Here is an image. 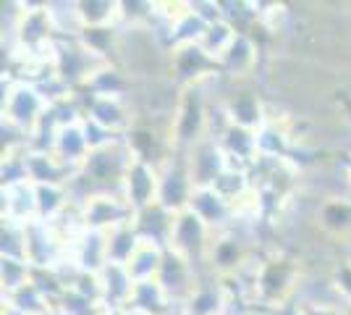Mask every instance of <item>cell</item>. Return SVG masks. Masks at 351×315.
Returning a JSON list of instances; mask_svg holds the SVG:
<instances>
[{"instance_id": "1", "label": "cell", "mask_w": 351, "mask_h": 315, "mask_svg": "<svg viewBox=\"0 0 351 315\" xmlns=\"http://www.w3.org/2000/svg\"><path fill=\"white\" fill-rule=\"evenodd\" d=\"M47 97L37 84L29 82H19L11 74H3V126L14 129L21 137H27L37 129V124L47 113Z\"/></svg>"}, {"instance_id": "11", "label": "cell", "mask_w": 351, "mask_h": 315, "mask_svg": "<svg viewBox=\"0 0 351 315\" xmlns=\"http://www.w3.org/2000/svg\"><path fill=\"white\" fill-rule=\"evenodd\" d=\"M205 268H210V266L197 268L186 257H181L178 253H173V250H165V260H162L158 284H160L162 292L168 294V300L176 305V310L181 307V302L189 297V292L194 289L197 279H199V270H205Z\"/></svg>"}, {"instance_id": "35", "label": "cell", "mask_w": 351, "mask_h": 315, "mask_svg": "<svg viewBox=\"0 0 351 315\" xmlns=\"http://www.w3.org/2000/svg\"><path fill=\"white\" fill-rule=\"evenodd\" d=\"M0 253H3V257L27 260V226L3 221V244H0Z\"/></svg>"}, {"instance_id": "32", "label": "cell", "mask_w": 351, "mask_h": 315, "mask_svg": "<svg viewBox=\"0 0 351 315\" xmlns=\"http://www.w3.org/2000/svg\"><path fill=\"white\" fill-rule=\"evenodd\" d=\"M213 189L218 192L223 200H228L231 205H239L247 195H252V179H249L247 168H236V165H228L223 174L218 176V181L213 184Z\"/></svg>"}, {"instance_id": "31", "label": "cell", "mask_w": 351, "mask_h": 315, "mask_svg": "<svg viewBox=\"0 0 351 315\" xmlns=\"http://www.w3.org/2000/svg\"><path fill=\"white\" fill-rule=\"evenodd\" d=\"M3 305L5 307H14V310H19V313L24 315H43L47 307H53L50 297L45 294L43 286L37 284L34 279L27 286L11 292V294H3Z\"/></svg>"}, {"instance_id": "33", "label": "cell", "mask_w": 351, "mask_h": 315, "mask_svg": "<svg viewBox=\"0 0 351 315\" xmlns=\"http://www.w3.org/2000/svg\"><path fill=\"white\" fill-rule=\"evenodd\" d=\"M236 34H239V30H236L231 21H215V24H210L205 32V37L199 40V47L205 50L210 58L218 63L223 56H226V50L234 45Z\"/></svg>"}, {"instance_id": "23", "label": "cell", "mask_w": 351, "mask_h": 315, "mask_svg": "<svg viewBox=\"0 0 351 315\" xmlns=\"http://www.w3.org/2000/svg\"><path fill=\"white\" fill-rule=\"evenodd\" d=\"M27 174L32 184H71L79 171H71L60 163L53 152L29 150L27 152Z\"/></svg>"}, {"instance_id": "40", "label": "cell", "mask_w": 351, "mask_h": 315, "mask_svg": "<svg viewBox=\"0 0 351 315\" xmlns=\"http://www.w3.org/2000/svg\"><path fill=\"white\" fill-rule=\"evenodd\" d=\"M43 315H63V313H60L58 307H56V305H53V307H47V310H45Z\"/></svg>"}, {"instance_id": "6", "label": "cell", "mask_w": 351, "mask_h": 315, "mask_svg": "<svg viewBox=\"0 0 351 315\" xmlns=\"http://www.w3.org/2000/svg\"><path fill=\"white\" fill-rule=\"evenodd\" d=\"M84 119L97 124L113 137H126L136 124V108L129 97H89L84 95Z\"/></svg>"}, {"instance_id": "41", "label": "cell", "mask_w": 351, "mask_h": 315, "mask_svg": "<svg viewBox=\"0 0 351 315\" xmlns=\"http://www.w3.org/2000/svg\"><path fill=\"white\" fill-rule=\"evenodd\" d=\"M343 310H346V315H351V305H343Z\"/></svg>"}, {"instance_id": "2", "label": "cell", "mask_w": 351, "mask_h": 315, "mask_svg": "<svg viewBox=\"0 0 351 315\" xmlns=\"http://www.w3.org/2000/svg\"><path fill=\"white\" fill-rule=\"evenodd\" d=\"M207 116H210V103L202 84L197 87H184L178 105H176L173 121H171V145L173 150L186 152L194 148L199 139L207 137Z\"/></svg>"}, {"instance_id": "5", "label": "cell", "mask_w": 351, "mask_h": 315, "mask_svg": "<svg viewBox=\"0 0 351 315\" xmlns=\"http://www.w3.org/2000/svg\"><path fill=\"white\" fill-rule=\"evenodd\" d=\"M82 208V218L87 231H110L116 226L132 224L134 210L129 208V202L123 200L121 192H92V195L79 205Z\"/></svg>"}, {"instance_id": "26", "label": "cell", "mask_w": 351, "mask_h": 315, "mask_svg": "<svg viewBox=\"0 0 351 315\" xmlns=\"http://www.w3.org/2000/svg\"><path fill=\"white\" fill-rule=\"evenodd\" d=\"M45 5H47V14H50L58 40H79L84 34V21L79 16L76 0H71V3L69 0H50Z\"/></svg>"}, {"instance_id": "24", "label": "cell", "mask_w": 351, "mask_h": 315, "mask_svg": "<svg viewBox=\"0 0 351 315\" xmlns=\"http://www.w3.org/2000/svg\"><path fill=\"white\" fill-rule=\"evenodd\" d=\"M132 313L136 315H168L178 313L176 305L168 300V294L162 292V286L158 281H139L134 284V292L126 305Z\"/></svg>"}, {"instance_id": "25", "label": "cell", "mask_w": 351, "mask_h": 315, "mask_svg": "<svg viewBox=\"0 0 351 315\" xmlns=\"http://www.w3.org/2000/svg\"><path fill=\"white\" fill-rule=\"evenodd\" d=\"M71 205L73 200H71V192H69V184H40L37 187V221L53 224Z\"/></svg>"}, {"instance_id": "36", "label": "cell", "mask_w": 351, "mask_h": 315, "mask_svg": "<svg viewBox=\"0 0 351 315\" xmlns=\"http://www.w3.org/2000/svg\"><path fill=\"white\" fill-rule=\"evenodd\" d=\"M330 281L336 286L341 302H343V305H351V257H343V260L333 263V268H330Z\"/></svg>"}, {"instance_id": "16", "label": "cell", "mask_w": 351, "mask_h": 315, "mask_svg": "<svg viewBox=\"0 0 351 315\" xmlns=\"http://www.w3.org/2000/svg\"><path fill=\"white\" fill-rule=\"evenodd\" d=\"M189 208L194 210V213L205 221L207 229L215 231V234L231 231V229L236 226L234 205H231L228 200H223L213 187H199V189H194Z\"/></svg>"}, {"instance_id": "7", "label": "cell", "mask_w": 351, "mask_h": 315, "mask_svg": "<svg viewBox=\"0 0 351 315\" xmlns=\"http://www.w3.org/2000/svg\"><path fill=\"white\" fill-rule=\"evenodd\" d=\"M168 71H171V79L181 90L202 84V82L220 74L218 63L210 58L199 45H184L168 50Z\"/></svg>"}, {"instance_id": "28", "label": "cell", "mask_w": 351, "mask_h": 315, "mask_svg": "<svg viewBox=\"0 0 351 315\" xmlns=\"http://www.w3.org/2000/svg\"><path fill=\"white\" fill-rule=\"evenodd\" d=\"M139 234L134 231L132 224L116 226L110 231H105V257L108 263H116V266H129V260L134 257V253L139 250Z\"/></svg>"}, {"instance_id": "43", "label": "cell", "mask_w": 351, "mask_h": 315, "mask_svg": "<svg viewBox=\"0 0 351 315\" xmlns=\"http://www.w3.org/2000/svg\"><path fill=\"white\" fill-rule=\"evenodd\" d=\"M168 315H181V313H168Z\"/></svg>"}, {"instance_id": "10", "label": "cell", "mask_w": 351, "mask_h": 315, "mask_svg": "<svg viewBox=\"0 0 351 315\" xmlns=\"http://www.w3.org/2000/svg\"><path fill=\"white\" fill-rule=\"evenodd\" d=\"M186 155V165H189V176L194 181V189H199V187H213L218 176L228 168V158H226V152L220 150L218 139H213V137H205V139H199L194 148L184 152Z\"/></svg>"}, {"instance_id": "42", "label": "cell", "mask_w": 351, "mask_h": 315, "mask_svg": "<svg viewBox=\"0 0 351 315\" xmlns=\"http://www.w3.org/2000/svg\"><path fill=\"white\" fill-rule=\"evenodd\" d=\"M254 315H265V313H263V310H257V313H254Z\"/></svg>"}, {"instance_id": "8", "label": "cell", "mask_w": 351, "mask_h": 315, "mask_svg": "<svg viewBox=\"0 0 351 315\" xmlns=\"http://www.w3.org/2000/svg\"><path fill=\"white\" fill-rule=\"evenodd\" d=\"M194 195V181L189 176V165L186 155L181 150H173L168 155V161L160 165V197L158 202L168 210H186Z\"/></svg>"}, {"instance_id": "34", "label": "cell", "mask_w": 351, "mask_h": 315, "mask_svg": "<svg viewBox=\"0 0 351 315\" xmlns=\"http://www.w3.org/2000/svg\"><path fill=\"white\" fill-rule=\"evenodd\" d=\"M32 279H34V268L27 260L0 257V286H3V294H11L16 289L27 286Z\"/></svg>"}, {"instance_id": "15", "label": "cell", "mask_w": 351, "mask_h": 315, "mask_svg": "<svg viewBox=\"0 0 351 315\" xmlns=\"http://www.w3.org/2000/svg\"><path fill=\"white\" fill-rule=\"evenodd\" d=\"M220 105H223L228 121L239 129L257 132L267 121V105L263 103V97L257 92L252 90H234L231 95L220 97Z\"/></svg>"}, {"instance_id": "37", "label": "cell", "mask_w": 351, "mask_h": 315, "mask_svg": "<svg viewBox=\"0 0 351 315\" xmlns=\"http://www.w3.org/2000/svg\"><path fill=\"white\" fill-rule=\"evenodd\" d=\"M265 315H307V307L302 305L299 300H289L278 305V307H273V310H263Z\"/></svg>"}, {"instance_id": "44", "label": "cell", "mask_w": 351, "mask_h": 315, "mask_svg": "<svg viewBox=\"0 0 351 315\" xmlns=\"http://www.w3.org/2000/svg\"><path fill=\"white\" fill-rule=\"evenodd\" d=\"M349 155H351V150H349Z\"/></svg>"}, {"instance_id": "18", "label": "cell", "mask_w": 351, "mask_h": 315, "mask_svg": "<svg viewBox=\"0 0 351 315\" xmlns=\"http://www.w3.org/2000/svg\"><path fill=\"white\" fill-rule=\"evenodd\" d=\"M50 152L66 168L79 171L84 165V161L89 158V152H92V148H89L87 142V132H84V119L76 121V124H69V126H60L56 139H53Z\"/></svg>"}, {"instance_id": "17", "label": "cell", "mask_w": 351, "mask_h": 315, "mask_svg": "<svg viewBox=\"0 0 351 315\" xmlns=\"http://www.w3.org/2000/svg\"><path fill=\"white\" fill-rule=\"evenodd\" d=\"M173 224H176V213L168 210L165 205L155 202L145 210H136L134 213V231L139 234L142 242H149V244H158L162 250H168L171 244V234H173Z\"/></svg>"}, {"instance_id": "20", "label": "cell", "mask_w": 351, "mask_h": 315, "mask_svg": "<svg viewBox=\"0 0 351 315\" xmlns=\"http://www.w3.org/2000/svg\"><path fill=\"white\" fill-rule=\"evenodd\" d=\"M254 139H257V155L263 161H289L293 150V139L286 121L267 119L254 132Z\"/></svg>"}, {"instance_id": "22", "label": "cell", "mask_w": 351, "mask_h": 315, "mask_svg": "<svg viewBox=\"0 0 351 315\" xmlns=\"http://www.w3.org/2000/svg\"><path fill=\"white\" fill-rule=\"evenodd\" d=\"M100 286H103V307L105 310H113V307H126L129 297L134 292L132 273L126 266H116V263H108L100 273Z\"/></svg>"}, {"instance_id": "14", "label": "cell", "mask_w": 351, "mask_h": 315, "mask_svg": "<svg viewBox=\"0 0 351 315\" xmlns=\"http://www.w3.org/2000/svg\"><path fill=\"white\" fill-rule=\"evenodd\" d=\"M66 244L56 237L50 224L34 221L27 226V260L34 270H50L66 255Z\"/></svg>"}, {"instance_id": "12", "label": "cell", "mask_w": 351, "mask_h": 315, "mask_svg": "<svg viewBox=\"0 0 351 315\" xmlns=\"http://www.w3.org/2000/svg\"><path fill=\"white\" fill-rule=\"evenodd\" d=\"M181 315H226V289L210 268L199 270V279L189 297L178 307Z\"/></svg>"}, {"instance_id": "3", "label": "cell", "mask_w": 351, "mask_h": 315, "mask_svg": "<svg viewBox=\"0 0 351 315\" xmlns=\"http://www.w3.org/2000/svg\"><path fill=\"white\" fill-rule=\"evenodd\" d=\"M134 155L126 139H118L108 148L92 150L84 165L79 168V179L87 184L92 192H116L126 176Z\"/></svg>"}, {"instance_id": "30", "label": "cell", "mask_w": 351, "mask_h": 315, "mask_svg": "<svg viewBox=\"0 0 351 315\" xmlns=\"http://www.w3.org/2000/svg\"><path fill=\"white\" fill-rule=\"evenodd\" d=\"M84 30H118L116 0H76Z\"/></svg>"}, {"instance_id": "39", "label": "cell", "mask_w": 351, "mask_h": 315, "mask_svg": "<svg viewBox=\"0 0 351 315\" xmlns=\"http://www.w3.org/2000/svg\"><path fill=\"white\" fill-rule=\"evenodd\" d=\"M103 315H136L129 307H113V310H103Z\"/></svg>"}, {"instance_id": "21", "label": "cell", "mask_w": 351, "mask_h": 315, "mask_svg": "<svg viewBox=\"0 0 351 315\" xmlns=\"http://www.w3.org/2000/svg\"><path fill=\"white\" fill-rule=\"evenodd\" d=\"M220 150L226 152L228 163L236 165V168H252V165L260 161L257 155V139H254V132H247V129H239V126H228L223 135L218 137Z\"/></svg>"}, {"instance_id": "19", "label": "cell", "mask_w": 351, "mask_h": 315, "mask_svg": "<svg viewBox=\"0 0 351 315\" xmlns=\"http://www.w3.org/2000/svg\"><path fill=\"white\" fill-rule=\"evenodd\" d=\"M3 221L21 226L37 221V187L32 181L3 187Z\"/></svg>"}, {"instance_id": "29", "label": "cell", "mask_w": 351, "mask_h": 315, "mask_svg": "<svg viewBox=\"0 0 351 315\" xmlns=\"http://www.w3.org/2000/svg\"><path fill=\"white\" fill-rule=\"evenodd\" d=\"M162 260H165V250H162V247L149 244V242H142L126 268H129V273H132V279L136 284H139V281H158Z\"/></svg>"}, {"instance_id": "4", "label": "cell", "mask_w": 351, "mask_h": 315, "mask_svg": "<svg viewBox=\"0 0 351 315\" xmlns=\"http://www.w3.org/2000/svg\"><path fill=\"white\" fill-rule=\"evenodd\" d=\"M213 240H215V231H210L205 221L191 208H186L176 213L173 234H171L168 250H173L181 257H186L189 263H194L197 268H202V266H207Z\"/></svg>"}, {"instance_id": "9", "label": "cell", "mask_w": 351, "mask_h": 315, "mask_svg": "<svg viewBox=\"0 0 351 315\" xmlns=\"http://www.w3.org/2000/svg\"><path fill=\"white\" fill-rule=\"evenodd\" d=\"M118 192L123 195V200L129 202V208L134 213L155 205L158 197H160V168L134 158Z\"/></svg>"}, {"instance_id": "13", "label": "cell", "mask_w": 351, "mask_h": 315, "mask_svg": "<svg viewBox=\"0 0 351 315\" xmlns=\"http://www.w3.org/2000/svg\"><path fill=\"white\" fill-rule=\"evenodd\" d=\"M260 66V45L254 43V37L249 32H239L234 40V45L226 50V56L218 60V69L223 79L231 82H244L257 71Z\"/></svg>"}, {"instance_id": "27", "label": "cell", "mask_w": 351, "mask_h": 315, "mask_svg": "<svg viewBox=\"0 0 351 315\" xmlns=\"http://www.w3.org/2000/svg\"><path fill=\"white\" fill-rule=\"evenodd\" d=\"M71 257L76 260V266L84 273H100L108 266L105 257V234L100 231H87L82 240L69 247Z\"/></svg>"}, {"instance_id": "38", "label": "cell", "mask_w": 351, "mask_h": 315, "mask_svg": "<svg viewBox=\"0 0 351 315\" xmlns=\"http://www.w3.org/2000/svg\"><path fill=\"white\" fill-rule=\"evenodd\" d=\"M307 315H346L343 305H309Z\"/></svg>"}]
</instances>
